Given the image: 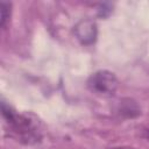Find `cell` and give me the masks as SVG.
Returning a JSON list of instances; mask_svg holds the SVG:
<instances>
[{"label":"cell","instance_id":"cell-1","mask_svg":"<svg viewBox=\"0 0 149 149\" xmlns=\"http://www.w3.org/2000/svg\"><path fill=\"white\" fill-rule=\"evenodd\" d=\"M1 111L10 132L20 142L24 144H34L41 140L42 132L36 119L30 115L15 112L3 101L1 102Z\"/></svg>","mask_w":149,"mask_h":149},{"label":"cell","instance_id":"cell-2","mask_svg":"<svg viewBox=\"0 0 149 149\" xmlns=\"http://www.w3.org/2000/svg\"><path fill=\"white\" fill-rule=\"evenodd\" d=\"M119 81L115 74L107 70H100L90 76L87 79V87L91 92L104 95V97H111L118 90Z\"/></svg>","mask_w":149,"mask_h":149},{"label":"cell","instance_id":"cell-3","mask_svg":"<svg viewBox=\"0 0 149 149\" xmlns=\"http://www.w3.org/2000/svg\"><path fill=\"white\" fill-rule=\"evenodd\" d=\"M74 34L83 44H92L97 38V26L92 20L80 21L74 28Z\"/></svg>","mask_w":149,"mask_h":149},{"label":"cell","instance_id":"cell-4","mask_svg":"<svg viewBox=\"0 0 149 149\" xmlns=\"http://www.w3.org/2000/svg\"><path fill=\"white\" fill-rule=\"evenodd\" d=\"M119 113L126 118H135L141 114V108L132 99H125L119 106Z\"/></svg>","mask_w":149,"mask_h":149},{"label":"cell","instance_id":"cell-5","mask_svg":"<svg viewBox=\"0 0 149 149\" xmlns=\"http://www.w3.org/2000/svg\"><path fill=\"white\" fill-rule=\"evenodd\" d=\"M10 3L9 2H1V27L5 29L10 17Z\"/></svg>","mask_w":149,"mask_h":149},{"label":"cell","instance_id":"cell-6","mask_svg":"<svg viewBox=\"0 0 149 149\" xmlns=\"http://www.w3.org/2000/svg\"><path fill=\"white\" fill-rule=\"evenodd\" d=\"M142 136H143L147 141H149V123L143 127V129H142Z\"/></svg>","mask_w":149,"mask_h":149},{"label":"cell","instance_id":"cell-7","mask_svg":"<svg viewBox=\"0 0 149 149\" xmlns=\"http://www.w3.org/2000/svg\"><path fill=\"white\" fill-rule=\"evenodd\" d=\"M112 149H134V148H132V147H114Z\"/></svg>","mask_w":149,"mask_h":149}]
</instances>
